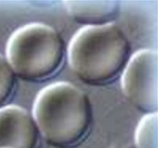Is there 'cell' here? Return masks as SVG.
Listing matches in <instances>:
<instances>
[{
	"label": "cell",
	"mask_w": 158,
	"mask_h": 148,
	"mask_svg": "<svg viewBox=\"0 0 158 148\" xmlns=\"http://www.w3.org/2000/svg\"><path fill=\"white\" fill-rule=\"evenodd\" d=\"M32 115L39 133L47 143L66 148L81 142L92 120L87 95L73 83L49 84L35 97Z\"/></svg>",
	"instance_id": "1"
},
{
	"label": "cell",
	"mask_w": 158,
	"mask_h": 148,
	"mask_svg": "<svg viewBox=\"0 0 158 148\" xmlns=\"http://www.w3.org/2000/svg\"><path fill=\"white\" fill-rule=\"evenodd\" d=\"M127 37L114 23L84 26L69 41L67 59L74 73L90 84L109 83L121 74L130 56Z\"/></svg>",
	"instance_id": "2"
},
{
	"label": "cell",
	"mask_w": 158,
	"mask_h": 148,
	"mask_svg": "<svg viewBox=\"0 0 158 148\" xmlns=\"http://www.w3.org/2000/svg\"><path fill=\"white\" fill-rule=\"evenodd\" d=\"M66 55L61 35L49 25L31 23L9 36L6 58L15 76L28 81L50 78L61 68Z\"/></svg>",
	"instance_id": "3"
},
{
	"label": "cell",
	"mask_w": 158,
	"mask_h": 148,
	"mask_svg": "<svg viewBox=\"0 0 158 148\" xmlns=\"http://www.w3.org/2000/svg\"><path fill=\"white\" fill-rule=\"evenodd\" d=\"M121 88L125 97L138 109L157 111L158 55L155 49H142L130 56L121 72Z\"/></svg>",
	"instance_id": "4"
},
{
	"label": "cell",
	"mask_w": 158,
	"mask_h": 148,
	"mask_svg": "<svg viewBox=\"0 0 158 148\" xmlns=\"http://www.w3.org/2000/svg\"><path fill=\"white\" fill-rule=\"evenodd\" d=\"M39 134L27 109L15 104L0 107V148H35Z\"/></svg>",
	"instance_id": "5"
},
{
	"label": "cell",
	"mask_w": 158,
	"mask_h": 148,
	"mask_svg": "<svg viewBox=\"0 0 158 148\" xmlns=\"http://www.w3.org/2000/svg\"><path fill=\"white\" fill-rule=\"evenodd\" d=\"M63 6L70 17L85 26L112 23L119 11V2L114 0L66 1Z\"/></svg>",
	"instance_id": "6"
},
{
	"label": "cell",
	"mask_w": 158,
	"mask_h": 148,
	"mask_svg": "<svg viewBox=\"0 0 158 148\" xmlns=\"http://www.w3.org/2000/svg\"><path fill=\"white\" fill-rule=\"evenodd\" d=\"M157 112L148 113L136 127L134 141L137 148H157Z\"/></svg>",
	"instance_id": "7"
},
{
	"label": "cell",
	"mask_w": 158,
	"mask_h": 148,
	"mask_svg": "<svg viewBox=\"0 0 158 148\" xmlns=\"http://www.w3.org/2000/svg\"><path fill=\"white\" fill-rule=\"evenodd\" d=\"M15 75L6 56L0 53V107L6 105L13 94Z\"/></svg>",
	"instance_id": "8"
}]
</instances>
